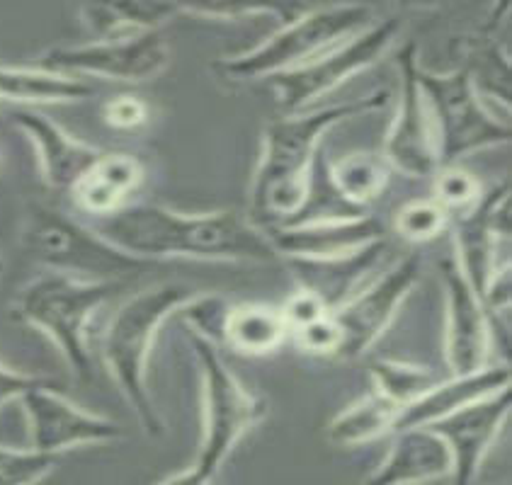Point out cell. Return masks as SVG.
Listing matches in <instances>:
<instances>
[{
	"label": "cell",
	"instance_id": "obj_1",
	"mask_svg": "<svg viewBox=\"0 0 512 485\" xmlns=\"http://www.w3.org/2000/svg\"><path fill=\"white\" fill-rule=\"evenodd\" d=\"M90 228L136 260L190 258L207 262H277L263 228L233 209L185 214L163 204H129Z\"/></svg>",
	"mask_w": 512,
	"mask_h": 485
},
{
	"label": "cell",
	"instance_id": "obj_2",
	"mask_svg": "<svg viewBox=\"0 0 512 485\" xmlns=\"http://www.w3.org/2000/svg\"><path fill=\"white\" fill-rule=\"evenodd\" d=\"M386 100V90H374L338 105L272 119L265 127L263 151L250 182L248 219L255 226H282L297 219L309 197L311 170L328 131L347 119L381 110Z\"/></svg>",
	"mask_w": 512,
	"mask_h": 485
},
{
	"label": "cell",
	"instance_id": "obj_3",
	"mask_svg": "<svg viewBox=\"0 0 512 485\" xmlns=\"http://www.w3.org/2000/svg\"><path fill=\"white\" fill-rule=\"evenodd\" d=\"M190 284L163 282L124 299L102 333L100 355L119 393L134 410L141 430L158 439L166 435V422L158 413L149 388V362L158 333L170 316L197 299Z\"/></svg>",
	"mask_w": 512,
	"mask_h": 485
},
{
	"label": "cell",
	"instance_id": "obj_4",
	"mask_svg": "<svg viewBox=\"0 0 512 485\" xmlns=\"http://www.w3.org/2000/svg\"><path fill=\"white\" fill-rule=\"evenodd\" d=\"M122 287L124 282L110 279H78L44 272L17 294L15 316L47 335L78 381H90L95 372L90 321Z\"/></svg>",
	"mask_w": 512,
	"mask_h": 485
},
{
	"label": "cell",
	"instance_id": "obj_5",
	"mask_svg": "<svg viewBox=\"0 0 512 485\" xmlns=\"http://www.w3.org/2000/svg\"><path fill=\"white\" fill-rule=\"evenodd\" d=\"M372 22L374 10L369 5L309 8L294 20L284 22L280 30L270 34L255 49L214 61L212 71L216 78L231 85L267 81L277 73L309 64L316 56L338 47L357 32L367 30Z\"/></svg>",
	"mask_w": 512,
	"mask_h": 485
},
{
	"label": "cell",
	"instance_id": "obj_6",
	"mask_svg": "<svg viewBox=\"0 0 512 485\" xmlns=\"http://www.w3.org/2000/svg\"><path fill=\"white\" fill-rule=\"evenodd\" d=\"M187 340L202 376V439L192 464L216 478L233 447L265 420L267 403L226 367L214 340L192 328Z\"/></svg>",
	"mask_w": 512,
	"mask_h": 485
},
{
	"label": "cell",
	"instance_id": "obj_7",
	"mask_svg": "<svg viewBox=\"0 0 512 485\" xmlns=\"http://www.w3.org/2000/svg\"><path fill=\"white\" fill-rule=\"evenodd\" d=\"M418 83L435 124L440 168L459 165L471 153L510 144V122L488 110L469 68L435 73L418 66Z\"/></svg>",
	"mask_w": 512,
	"mask_h": 485
},
{
	"label": "cell",
	"instance_id": "obj_8",
	"mask_svg": "<svg viewBox=\"0 0 512 485\" xmlns=\"http://www.w3.org/2000/svg\"><path fill=\"white\" fill-rule=\"evenodd\" d=\"M22 243L39 265L47 267V272L78 279L124 282V277L149 265L117 250L83 221L42 204H34L27 214Z\"/></svg>",
	"mask_w": 512,
	"mask_h": 485
},
{
	"label": "cell",
	"instance_id": "obj_9",
	"mask_svg": "<svg viewBox=\"0 0 512 485\" xmlns=\"http://www.w3.org/2000/svg\"><path fill=\"white\" fill-rule=\"evenodd\" d=\"M398 32H401V17L374 20L367 30L345 39L309 64L277 73L265 83H270L284 114L314 110V107H321L318 102L323 97L331 95L352 76L377 66L394 47Z\"/></svg>",
	"mask_w": 512,
	"mask_h": 485
},
{
	"label": "cell",
	"instance_id": "obj_10",
	"mask_svg": "<svg viewBox=\"0 0 512 485\" xmlns=\"http://www.w3.org/2000/svg\"><path fill=\"white\" fill-rule=\"evenodd\" d=\"M170 64V44L163 30L132 37L90 39L78 47L49 49L39 66L78 78H105L119 83H146Z\"/></svg>",
	"mask_w": 512,
	"mask_h": 485
},
{
	"label": "cell",
	"instance_id": "obj_11",
	"mask_svg": "<svg viewBox=\"0 0 512 485\" xmlns=\"http://www.w3.org/2000/svg\"><path fill=\"white\" fill-rule=\"evenodd\" d=\"M420 270H423L420 253L406 255L394 267H389L386 275L355 291L343 306L335 308L333 321L340 330V347L335 359L355 362V359L367 355L369 347L386 333V328L396 318L398 308L408 299L415 282H418Z\"/></svg>",
	"mask_w": 512,
	"mask_h": 485
},
{
	"label": "cell",
	"instance_id": "obj_12",
	"mask_svg": "<svg viewBox=\"0 0 512 485\" xmlns=\"http://www.w3.org/2000/svg\"><path fill=\"white\" fill-rule=\"evenodd\" d=\"M401 95L391 127L386 131L384 161L406 178H432L440 168L432 114L418 83V47L408 42L396 56Z\"/></svg>",
	"mask_w": 512,
	"mask_h": 485
},
{
	"label": "cell",
	"instance_id": "obj_13",
	"mask_svg": "<svg viewBox=\"0 0 512 485\" xmlns=\"http://www.w3.org/2000/svg\"><path fill=\"white\" fill-rule=\"evenodd\" d=\"M17 403L25 413L30 447L37 452L64 456L76 447L110 444L124 437V427L117 420L88 413L68 401L59 391V381L32 388Z\"/></svg>",
	"mask_w": 512,
	"mask_h": 485
},
{
	"label": "cell",
	"instance_id": "obj_14",
	"mask_svg": "<svg viewBox=\"0 0 512 485\" xmlns=\"http://www.w3.org/2000/svg\"><path fill=\"white\" fill-rule=\"evenodd\" d=\"M280 260H335L386 241V228L377 216H331V219L294 221L282 226H260Z\"/></svg>",
	"mask_w": 512,
	"mask_h": 485
},
{
	"label": "cell",
	"instance_id": "obj_15",
	"mask_svg": "<svg viewBox=\"0 0 512 485\" xmlns=\"http://www.w3.org/2000/svg\"><path fill=\"white\" fill-rule=\"evenodd\" d=\"M512 391L493 393L481 401L464 405L457 413L428 425L442 442L447 444L452 456V481L454 485H474L483 461L503 432L510 418Z\"/></svg>",
	"mask_w": 512,
	"mask_h": 485
},
{
	"label": "cell",
	"instance_id": "obj_16",
	"mask_svg": "<svg viewBox=\"0 0 512 485\" xmlns=\"http://www.w3.org/2000/svg\"><path fill=\"white\" fill-rule=\"evenodd\" d=\"M440 279L447 304L445 362L449 374L457 376L483 369L491 350V316L454 260L440 262Z\"/></svg>",
	"mask_w": 512,
	"mask_h": 485
},
{
	"label": "cell",
	"instance_id": "obj_17",
	"mask_svg": "<svg viewBox=\"0 0 512 485\" xmlns=\"http://www.w3.org/2000/svg\"><path fill=\"white\" fill-rule=\"evenodd\" d=\"M13 124L30 139L44 185L54 192H71L73 185L102 153L100 148L68 134L47 114L30 110V107H20L13 114Z\"/></svg>",
	"mask_w": 512,
	"mask_h": 485
},
{
	"label": "cell",
	"instance_id": "obj_18",
	"mask_svg": "<svg viewBox=\"0 0 512 485\" xmlns=\"http://www.w3.org/2000/svg\"><path fill=\"white\" fill-rule=\"evenodd\" d=\"M452 476V456L430 427L394 432L389 454L364 485H425Z\"/></svg>",
	"mask_w": 512,
	"mask_h": 485
},
{
	"label": "cell",
	"instance_id": "obj_19",
	"mask_svg": "<svg viewBox=\"0 0 512 485\" xmlns=\"http://www.w3.org/2000/svg\"><path fill=\"white\" fill-rule=\"evenodd\" d=\"M510 379L512 374L508 364H496V367L486 364L483 369H476V372L469 374H449L447 379L437 381L428 393H423L418 401L401 410L394 432L408 430V427H428L432 422L457 413L464 405L493 396V393L503 391V388H510Z\"/></svg>",
	"mask_w": 512,
	"mask_h": 485
},
{
	"label": "cell",
	"instance_id": "obj_20",
	"mask_svg": "<svg viewBox=\"0 0 512 485\" xmlns=\"http://www.w3.org/2000/svg\"><path fill=\"white\" fill-rule=\"evenodd\" d=\"M146 170L139 158L129 153H100V158L81 175L68 192L76 207L90 219H105L129 207L132 197L144 185Z\"/></svg>",
	"mask_w": 512,
	"mask_h": 485
},
{
	"label": "cell",
	"instance_id": "obj_21",
	"mask_svg": "<svg viewBox=\"0 0 512 485\" xmlns=\"http://www.w3.org/2000/svg\"><path fill=\"white\" fill-rule=\"evenodd\" d=\"M500 192L496 190L483 194L481 202L466 214H459L452 226V243H454V265L459 267L462 277L469 282V287L479 294V299L491 282L493 272L498 270V245L500 238L491 226V209Z\"/></svg>",
	"mask_w": 512,
	"mask_h": 485
},
{
	"label": "cell",
	"instance_id": "obj_22",
	"mask_svg": "<svg viewBox=\"0 0 512 485\" xmlns=\"http://www.w3.org/2000/svg\"><path fill=\"white\" fill-rule=\"evenodd\" d=\"M386 250V241L369 248L360 250L355 255L335 260H287L292 267L294 277H297L299 289L314 291L318 299L323 301L331 311L343 306L355 291H360V284L364 282V275L377 265L379 255Z\"/></svg>",
	"mask_w": 512,
	"mask_h": 485
},
{
	"label": "cell",
	"instance_id": "obj_23",
	"mask_svg": "<svg viewBox=\"0 0 512 485\" xmlns=\"http://www.w3.org/2000/svg\"><path fill=\"white\" fill-rule=\"evenodd\" d=\"M85 78L51 71L44 66H0V100L15 105H64L93 95Z\"/></svg>",
	"mask_w": 512,
	"mask_h": 485
},
{
	"label": "cell",
	"instance_id": "obj_24",
	"mask_svg": "<svg viewBox=\"0 0 512 485\" xmlns=\"http://www.w3.org/2000/svg\"><path fill=\"white\" fill-rule=\"evenodd\" d=\"M224 342L238 355L263 357L284 345L289 328L282 311L270 304H238L226 308Z\"/></svg>",
	"mask_w": 512,
	"mask_h": 485
},
{
	"label": "cell",
	"instance_id": "obj_25",
	"mask_svg": "<svg viewBox=\"0 0 512 485\" xmlns=\"http://www.w3.org/2000/svg\"><path fill=\"white\" fill-rule=\"evenodd\" d=\"M178 13V3H98L83 5L81 17L90 39L132 37L161 30Z\"/></svg>",
	"mask_w": 512,
	"mask_h": 485
},
{
	"label": "cell",
	"instance_id": "obj_26",
	"mask_svg": "<svg viewBox=\"0 0 512 485\" xmlns=\"http://www.w3.org/2000/svg\"><path fill=\"white\" fill-rule=\"evenodd\" d=\"M401 408L386 401L379 393L369 391L367 396L357 398L347 405L328 425V442L338 449H357L379 437L391 435L396 427Z\"/></svg>",
	"mask_w": 512,
	"mask_h": 485
},
{
	"label": "cell",
	"instance_id": "obj_27",
	"mask_svg": "<svg viewBox=\"0 0 512 485\" xmlns=\"http://www.w3.org/2000/svg\"><path fill=\"white\" fill-rule=\"evenodd\" d=\"M391 168L377 153H350L343 161L331 165V180L340 197L350 207L369 211L389 185Z\"/></svg>",
	"mask_w": 512,
	"mask_h": 485
},
{
	"label": "cell",
	"instance_id": "obj_28",
	"mask_svg": "<svg viewBox=\"0 0 512 485\" xmlns=\"http://www.w3.org/2000/svg\"><path fill=\"white\" fill-rule=\"evenodd\" d=\"M369 376H372V391L398 405L401 410L418 401L423 393H428L442 379L435 369L398 362V359H372Z\"/></svg>",
	"mask_w": 512,
	"mask_h": 485
},
{
	"label": "cell",
	"instance_id": "obj_29",
	"mask_svg": "<svg viewBox=\"0 0 512 485\" xmlns=\"http://www.w3.org/2000/svg\"><path fill=\"white\" fill-rule=\"evenodd\" d=\"M435 185H432V199L447 211L449 216L466 214L481 202L483 192L481 180L474 173L464 170L462 165H442L437 173L432 175Z\"/></svg>",
	"mask_w": 512,
	"mask_h": 485
},
{
	"label": "cell",
	"instance_id": "obj_30",
	"mask_svg": "<svg viewBox=\"0 0 512 485\" xmlns=\"http://www.w3.org/2000/svg\"><path fill=\"white\" fill-rule=\"evenodd\" d=\"M452 216L435 199H413L394 216V231L408 243H430L447 231Z\"/></svg>",
	"mask_w": 512,
	"mask_h": 485
},
{
	"label": "cell",
	"instance_id": "obj_31",
	"mask_svg": "<svg viewBox=\"0 0 512 485\" xmlns=\"http://www.w3.org/2000/svg\"><path fill=\"white\" fill-rule=\"evenodd\" d=\"M61 464L59 454L37 449H15L0 444V485H37Z\"/></svg>",
	"mask_w": 512,
	"mask_h": 485
},
{
	"label": "cell",
	"instance_id": "obj_32",
	"mask_svg": "<svg viewBox=\"0 0 512 485\" xmlns=\"http://www.w3.org/2000/svg\"><path fill=\"white\" fill-rule=\"evenodd\" d=\"M304 10V5H246V3H209V5H180L178 3V13L180 15H195V17H212V20H243V17H287L294 20L299 17Z\"/></svg>",
	"mask_w": 512,
	"mask_h": 485
},
{
	"label": "cell",
	"instance_id": "obj_33",
	"mask_svg": "<svg viewBox=\"0 0 512 485\" xmlns=\"http://www.w3.org/2000/svg\"><path fill=\"white\" fill-rule=\"evenodd\" d=\"M294 342L301 352L314 357H331L335 359L340 347V330L333 321V313H328L326 318H318V321L304 325V328L294 330L292 333Z\"/></svg>",
	"mask_w": 512,
	"mask_h": 485
},
{
	"label": "cell",
	"instance_id": "obj_34",
	"mask_svg": "<svg viewBox=\"0 0 512 485\" xmlns=\"http://www.w3.org/2000/svg\"><path fill=\"white\" fill-rule=\"evenodd\" d=\"M107 127L117 131H134L149 122V105L134 95H117L102 110Z\"/></svg>",
	"mask_w": 512,
	"mask_h": 485
},
{
	"label": "cell",
	"instance_id": "obj_35",
	"mask_svg": "<svg viewBox=\"0 0 512 485\" xmlns=\"http://www.w3.org/2000/svg\"><path fill=\"white\" fill-rule=\"evenodd\" d=\"M280 311H282L284 321H287L289 335H292L294 330L304 328V325L314 323V321H318V318H326L328 313H333L331 308L323 304L314 291H309V289L294 291Z\"/></svg>",
	"mask_w": 512,
	"mask_h": 485
},
{
	"label": "cell",
	"instance_id": "obj_36",
	"mask_svg": "<svg viewBox=\"0 0 512 485\" xmlns=\"http://www.w3.org/2000/svg\"><path fill=\"white\" fill-rule=\"evenodd\" d=\"M56 379H49V376H34V374H25V372H15V369L5 367L0 362V408L8 405L10 401H20L27 391L32 388L44 386V384H54Z\"/></svg>",
	"mask_w": 512,
	"mask_h": 485
},
{
	"label": "cell",
	"instance_id": "obj_37",
	"mask_svg": "<svg viewBox=\"0 0 512 485\" xmlns=\"http://www.w3.org/2000/svg\"><path fill=\"white\" fill-rule=\"evenodd\" d=\"M212 483H214V476H209V473H204L202 469H197V466L192 464L187 466V469L173 473V476L163 478L158 485H212Z\"/></svg>",
	"mask_w": 512,
	"mask_h": 485
},
{
	"label": "cell",
	"instance_id": "obj_38",
	"mask_svg": "<svg viewBox=\"0 0 512 485\" xmlns=\"http://www.w3.org/2000/svg\"><path fill=\"white\" fill-rule=\"evenodd\" d=\"M0 168H3V158H0Z\"/></svg>",
	"mask_w": 512,
	"mask_h": 485
},
{
	"label": "cell",
	"instance_id": "obj_39",
	"mask_svg": "<svg viewBox=\"0 0 512 485\" xmlns=\"http://www.w3.org/2000/svg\"><path fill=\"white\" fill-rule=\"evenodd\" d=\"M0 270H3V262H0Z\"/></svg>",
	"mask_w": 512,
	"mask_h": 485
}]
</instances>
